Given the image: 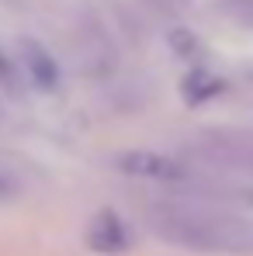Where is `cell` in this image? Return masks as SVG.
<instances>
[{
    "label": "cell",
    "mask_w": 253,
    "mask_h": 256,
    "mask_svg": "<svg viewBox=\"0 0 253 256\" xmlns=\"http://www.w3.org/2000/svg\"><path fill=\"white\" fill-rule=\"evenodd\" d=\"M118 170L128 176H139V180L163 184L170 190H184V194L201 176V170H194L191 163L173 160V156H160V152H125V156H118Z\"/></svg>",
    "instance_id": "7a4b0ae2"
},
{
    "label": "cell",
    "mask_w": 253,
    "mask_h": 256,
    "mask_svg": "<svg viewBox=\"0 0 253 256\" xmlns=\"http://www.w3.org/2000/svg\"><path fill=\"white\" fill-rule=\"evenodd\" d=\"M0 194H4V180H0Z\"/></svg>",
    "instance_id": "8992f818"
},
{
    "label": "cell",
    "mask_w": 253,
    "mask_h": 256,
    "mask_svg": "<svg viewBox=\"0 0 253 256\" xmlns=\"http://www.w3.org/2000/svg\"><path fill=\"white\" fill-rule=\"evenodd\" d=\"M146 225L167 246L211 256H253V218L211 201H163L146 212Z\"/></svg>",
    "instance_id": "6da1fadb"
},
{
    "label": "cell",
    "mask_w": 253,
    "mask_h": 256,
    "mask_svg": "<svg viewBox=\"0 0 253 256\" xmlns=\"http://www.w3.org/2000/svg\"><path fill=\"white\" fill-rule=\"evenodd\" d=\"M87 242L97 250V253H125L128 250V228L122 225L118 214H97L90 222V232H87Z\"/></svg>",
    "instance_id": "277c9868"
},
{
    "label": "cell",
    "mask_w": 253,
    "mask_h": 256,
    "mask_svg": "<svg viewBox=\"0 0 253 256\" xmlns=\"http://www.w3.org/2000/svg\"><path fill=\"white\" fill-rule=\"evenodd\" d=\"M0 94H7V97L25 94V73L18 66V56H7L4 48H0Z\"/></svg>",
    "instance_id": "5b68a950"
},
{
    "label": "cell",
    "mask_w": 253,
    "mask_h": 256,
    "mask_svg": "<svg viewBox=\"0 0 253 256\" xmlns=\"http://www.w3.org/2000/svg\"><path fill=\"white\" fill-rule=\"evenodd\" d=\"M18 66L25 73V84L39 94H56L63 86V66L52 56V48L39 38H21L18 42Z\"/></svg>",
    "instance_id": "3957f363"
}]
</instances>
